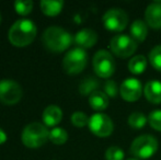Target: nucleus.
Masks as SVG:
<instances>
[{"instance_id": "17", "label": "nucleus", "mask_w": 161, "mask_h": 160, "mask_svg": "<svg viewBox=\"0 0 161 160\" xmlns=\"http://www.w3.org/2000/svg\"><path fill=\"white\" fill-rule=\"evenodd\" d=\"M89 104L91 108L97 111H102L105 110L108 105V98L104 92L97 90L89 97Z\"/></svg>"}, {"instance_id": "21", "label": "nucleus", "mask_w": 161, "mask_h": 160, "mask_svg": "<svg viewBox=\"0 0 161 160\" xmlns=\"http://www.w3.org/2000/svg\"><path fill=\"white\" fill-rule=\"evenodd\" d=\"M68 134L62 127H55L49 132V141L56 145H63L67 141Z\"/></svg>"}, {"instance_id": "6", "label": "nucleus", "mask_w": 161, "mask_h": 160, "mask_svg": "<svg viewBox=\"0 0 161 160\" xmlns=\"http://www.w3.org/2000/svg\"><path fill=\"white\" fill-rule=\"evenodd\" d=\"M23 96L22 87L14 80H0V102L6 105H13L21 100Z\"/></svg>"}, {"instance_id": "22", "label": "nucleus", "mask_w": 161, "mask_h": 160, "mask_svg": "<svg viewBox=\"0 0 161 160\" xmlns=\"http://www.w3.org/2000/svg\"><path fill=\"white\" fill-rule=\"evenodd\" d=\"M146 123H147L146 116L142 113H140V112H134L128 118V124H129V126H131L133 128L139 130V128L144 127V126L146 125Z\"/></svg>"}, {"instance_id": "8", "label": "nucleus", "mask_w": 161, "mask_h": 160, "mask_svg": "<svg viewBox=\"0 0 161 160\" xmlns=\"http://www.w3.org/2000/svg\"><path fill=\"white\" fill-rule=\"evenodd\" d=\"M110 47L112 53H114L117 57L127 58L131 56L137 49V42L131 36L125 34L115 35L110 43Z\"/></svg>"}, {"instance_id": "5", "label": "nucleus", "mask_w": 161, "mask_h": 160, "mask_svg": "<svg viewBox=\"0 0 161 160\" xmlns=\"http://www.w3.org/2000/svg\"><path fill=\"white\" fill-rule=\"evenodd\" d=\"M158 141L151 135H142L137 137L130 145V154L140 159H148L156 154Z\"/></svg>"}, {"instance_id": "16", "label": "nucleus", "mask_w": 161, "mask_h": 160, "mask_svg": "<svg viewBox=\"0 0 161 160\" xmlns=\"http://www.w3.org/2000/svg\"><path fill=\"white\" fill-rule=\"evenodd\" d=\"M148 34V26L142 20H136L130 25V35L137 43L144 42Z\"/></svg>"}, {"instance_id": "2", "label": "nucleus", "mask_w": 161, "mask_h": 160, "mask_svg": "<svg viewBox=\"0 0 161 160\" xmlns=\"http://www.w3.org/2000/svg\"><path fill=\"white\" fill-rule=\"evenodd\" d=\"M44 46L53 53L64 52L72 43V36L60 26H49L44 31L42 36Z\"/></svg>"}, {"instance_id": "12", "label": "nucleus", "mask_w": 161, "mask_h": 160, "mask_svg": "<svg viewBox=\"0 0 161 160\" xmlns=\"http://www.w3.org/2000/svg\"><path fill=\"white\" fill-rule=\"evenodd\" d=\"M147 24L153 29H161V1L150 3L145 12Z\"/></svg>"}, {"instance_id": "13", "label": "nucleus", "mask_w": 161, "mask_h": 160, "mask_svg": "<svg viewBox=\"0 0 161 160\" xmlns=\"http://www.w3.org/2000/svg\"><path fill=\"white\" fill-rule=\"evenodd\" d=\"M75 43L80 48H90L97 41V34L91 29H82L75 35Z\"/></svg>"}, {"instance_id": "26", "label": "nucleus", "mask_w": 161, "mask_h": 160, "mask_svg": "<svg viewBox=\"0 0 161 160\" xmlns=\"http://www.w3.org/2000/svg\"><path fill=\"white\" fill-rule=\"evenodd\" d=\"M106 160H124V152L119 147L112 146L105 152Z\"/></svg>"}, {"instance_id": "4", "label": "nucleus", "mask_w": 161, "mask_h": 160, "mask_svg": "<svg viewBox=\"0 0 161 160\" xmlns=\"http://www.w3.org/2000/svg\"><path fill=\"white\" fill-rule=\"evenodd\" d=\"M88 55L86 51L80 47L69 51L63 59V68L69 75L80 74L87 66Z\"/></svg>"}, {"instance_id": "3", "label": "nucleus", "mask_w": 161, "mask_h": 160, "mask_svg": "<svg viewBox=\"0 0 161 160\" xmlns=\"http://www.w3.org/2000/svg\"><path fill=\"white\" fill-rule=\"evenodd\" d=\"M49 139V132L44 124L40 122L30 123L23 128L21 141L28 148H38Z\"/></svg>"}, {"instance_id": "11", "label": "nucleus", "mask_w": 161, "mask_h": 160, "mask_svg": "<svg viewBox=\"0 0 161 160\" xmlns=\"http://www.w3.org/2000/svg\"><path fill=\"white\" fill-rule=\"evenodd\" d=\"M119 93H121V97L125 101L134 102V101H137L142 97V86L138 79L127 78L122 83L121 88H119Z\"/></svg>"}, {"instance_id": "10", "label": "nucleus", "mask_w": 161, "mask_h": 160, "mask_svg": "<svg viewBox=\"0 0 161 160\" xmlns=\"http://www.w3.org/2000/svg\"><path fill=\"white\" fill-rule=\"evenodd\" d=\"M89 126L90 130L94 135L99 137H106L110 136L113 132V122L106 114L103 113H96L89 119Z\"/></svg>"}, {"instance_id": "20", "label": "nucleus", "mask_w": 161, "mask_h": 160, "mask_svg": "<svg viewBox=\"0 0 161 160\" xmlns=\"http://www.w3.org/2000/svg\"><path fill=\"white\" fill-rule=\"evenodd\" d=\"M100 86V82L94 77H87L80 82L79 91L82 96H89L97 91V88Z\"/></svg>"}, {"instance_id": "29", "label": "nucleus", "mask_w": 161, "mask_h": 160, "mask_svg": "<svg viewBox=\"0 0 161 160\" xmlns=\"http://www.w3.org/2000/svg\"><path fill=\"white\" fill-rule=\"evenodd\" d=\"M7 138H8V136H7L6 132H4L2 128H0V145L3 143H6Z\"/></svg>"}, {"instance_id": "27", "label": "nucleus", "mask_w": 161, "mask_h": 160, "mask_svg": "<svg viewBox=\"0 0 161 160\" xmlns=\"http://www.w3.org/2000/svg\"><path fill=\"white\" fill-rule=\"evenodd\" d=\"M148 122L153 128L161 132V110H156L149 114Z\"/></svg>"}, {"instance_id": "15", "label": "nucleus", "mask_w": 161, "mask_h": 160, "mask_svg": "<svg viewBox=\"0 0 161 160\" xmlns=\"http://www.w3.org/2000/svg\"><path fill=\"white\" fill-rule=\"evenodd\" d=\"M63 111L57 105H48L45 108L43 112V122L46 124V126H55L62 121Z\"/></svg>"}, {"instance_id": "19", "label": "nucleus", "mask_w": 161, "mask_h": 160, "mask_svg": "<svg viewBox=\"0 0 161 160\" xmlns=\"http://www.w3.org/2000/svg\"><path fill=\"white\" fill-rule=\"evenodd\" d=\"M147 68V59L145 56L137 55L134 56L128 62V69L134 75H139L142 74Z\"/></svg>"}, {"instance_id": "9", "label": "nucleus", "mask_w": 161, "mask_h": 160, "mask_svg": "<svg viewBox=\"0 0 161 160\" xmlns=\"http://www.w3.org/2000/svg\"><path fill=\"white\" fill-rule=\"evenodd\" d=\"M128 15L119 8H112L103 15V24L105 29L115 32H121L127 26Z\"/></svg>"}, {"instance_id": "1", "label": "nucleus", "mask_w": 161, "mask_h": 160, "mask_svg": "<svg viewBox=\"0 0 161 160\" xmlns=\"http://www.w3.org/2000/svg\"><path fill=\"white\" fill-rule=\"evenodd\" d=\"M37 33V29L33 21L29 19H20L11 25L9 30V41L12 45L24 47L33 42Z\"/></svg>"}, {"instance_id": "18", "label": "nucleus", "mask_w": 161, "mask_h": 160, "mask_svg": "<svg viewBox=\"0 0 161 160\" xmlns=\"http://www.w3.org/2000/svg\"><path fill=\"white\" fill-rule=\"evenodd\" d=\"M41 10L43 13L48 17H55L58 13H60L63 7H64V1L58 0V1H51V0H42L40 2Z\"/></svg>"}, {"instance_id": "30", "label": "nucleus", "mask_w": 161, "mask_h": 160, "mask_svg": "<svg viewBox=\"0 0 161 160\" xmlns=\"http://www.w3.org/2000/svg\"><path fill=\"white\" fill-rule=\"evenodd\" d=\"M127 160H137V159H134V158H131V159H127Z\"/></svg>"}, {"instance_id": "7", "label": "nucleus", "mask_w": 161, "mask_h": 160, "mask_svg": "<svg viewBox=\"0 0 161 160\" xmlns=\"http://www.w3.org/2000/svg\"><path fill=\"white\" fill-rule=\"evenodd\" d=\"M96 74L101 78H110L115 71V62L108 51L100 49L96 53L92 60Z\"/></svg>"}, {"instance_id": "28", "label": "nucleus", "mask_w": 161, "mask_h": 160, "mask_svg": "<svg viewBox=\"0 0 161 160\" xmlns=\"http://www.w3.org/2000/svg\"><path fill=\"white\" fill-rule=\"evenodd\" d=\"M104 93L111 98H116L117 93H119L116 82L113 80H106V82L104 83Z\"/></svg>"}, {"instance_id": "23", "label": "nucleus", "mask_w": 161, "mask_h": 160, "mask_svg": "<svg viewBox=\"0 0 161 160\" xmlns=\"http://www.w3.org/2000/svg\"><path fill=\"white\" fill-rule=\"evenodd\" d=\"M149 62L151 66L158 71H161V45L155 46L149 53Z\"/></svg>"}, {"instance_id": "14", "label": "nucleus", "mask_w": 161, "mask_h": 160, "mask_svg": "<svg viewBox=\"0 0 161 160\" xmlns=\"http://www.w3.org/2000/svg\"><path fill=\"white\" fill-rule=\"evenodd\" d=\"M144 94L149 102L153 104L161 103V82L158 80L148 81L144 88Z\"/></svg>"}, {"instance_id": "25", "label": "nucleus", "mask_w": 161, "mask_h": 160, "mask_svg": "<svg viewBox=\"0 0 161 160\" xmlns=\"http://www.w3.org/2000/svg\"><path fill=\"white\" fill-rule=\"evenodd\" d=\"M71 123L77 127H83L89 124V118L83 112L77 111L71 115Z\"/></svg>"}, {"instance_id": "31", "label": "nucleus", "mask_w": 161, "mask_h": 160, "mask_svg": "<svg viewBox=\"0 0 161 160\" xmlns=\"http://www.w3.org/2000/svg\"><path fill=\"white\" fill-rule=\"evenodd\" d=\"M0 22H1V15H0Z\"/></svg>"}, {"instance_id": "24", "label": "nucleus", "mask_w": 161, "mask_h": 160, "mask_svg": "<svg viewBox=\"0 0 161 160\" xmlns=\"http://www.w3.org/2000/svg\"><path fill=\"white\" fill-rule=\"evenodd\" d=\"M14 9L19 14L21 15H28L33 9V1L31 0H24V1H15L13 3Z\"/></svg>"}]
</instances>
